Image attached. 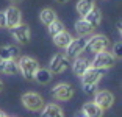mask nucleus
Listing matches in <instances>:
<instances>
[{
  "instance_id": "f257e3e1",
  "label": "nucleus",
  "mask_w": 122,
  "mask_h": 117,
  "mask_svg": "<svg viewBox=\"0 0 122 117\" xmlns=\"http://www.w3.org/2000/svg\"><path fill=\"white\" fill-rule=\"evenodd\" d=\"M19 66V72L22 73V77L25 78V80H33L35 78V73L38 72L39 69V64L35 58L31 56H22L17 63Z\"/></svg>"
},
{
  "instance_id": "f03ea898",
  "label": "nucleus",
  "mask_w": 122,
  "mask_h": 117,
  "mask_svg": "<svg viewBox=\"0 0 122 117\" xmlns=\"http://www.w3.org/2000/svg\"><path fill=\"white\" fill-rule=\"evenodd\" d=\"M86 45H88L86 36H78L75 39L72 38V41L66 47V56L71 58V59H75L77 56H80L83 53V50L86 49Z\"/></svg>"
},
{
  "instance_id": "7ed1b4c3",
  "label": "nucleus",
  "mask_w": 122,
  "mask_h": 117,
  "mask_svg": "<svg viewBox=\"0 0 122 117\" xmlns=\"http://www.w3.org/2000/svg\"><path fill=\"white\" fill-rule=\"evenodd\" d=\"M114 63H116V56L105 50V52H97L91 66L92 67H99V69H110L114 66Z\"/></svg>"
},
{
  "instance_id": "20e7f679",
  "label": "nucleus",
  "mask_w": 122,
  "mask_h": 117,
  "mask_svg": "<svg viewBox=\"0 0 122 117\" xmlns=\"http://www.w3.org/2000/svg\"><path fill=\"white\" fill-rule=\"evenodd\" d=\"M20 100H22V105L30 111H39L44 106L42 97L39 94H35V92H25L20 97Z\"/></svg>"
},
{
  "instance_id": "39448f33",
  "label": "nucleus",
  "mask_w": 122,
  "mask_h": 117,
  "mask_svg": "<svg viewBox=\"0 0 122 117\" xmlns=\"http://www.w3.org/2000/svg\"><path fill=\"white\" fill-rule=\"evenodd\" d=\"M52 95H53V98L60 100V102H67L74 95V89L69 83H60L52 89Z\"/></svg>"
},
{
  "instance_id": "423d86ee",
  "label": "nucleus",
  "mask_w": 122,
  "mask_h": 117,
  "mask_svg": "<svg viewBox=\"0 0 122 117\" xmlns=\"http://www.w3.org/2000/svg\"><path fill=\"white\" fill-rule=\"evenodd\" d=\"M86 47H89V50L94 52V53H97V52H105V50H108V47H110V41H108V38L105 34H94L92 38L88 41Z\"/></svg>"
},
{
  "instance_id": "0eeeda50",
  "label": "nucleus",
  "mask_w": 122,
  "mask_h": 117,
  "mask_svg": "<svg viewBox=\"0 0 122 117\" xmlns=\"http://www.w3.org/2000/svg\"><path fill=\"white\" fill-rule=\"evenodd\" d=\"M105 72H107V69H99V67H92V66H89L86 70L83 72V75H81L83 84H85V83L97 84V81L105 77Z\"/></svg>"
},
{
  "instance_id": "6e6552de",
  "label": "nucleus",
  "mask_w": 122,
  "mask_h": 117,
  "mask_svg": "<svg viewBox=\"0 0 122 117\" xmlns=\"http://www.w3.org/2000/svg\"><path fill=\"white\" fill-rule=\"evenodd\" d=\"M11 30V36L17 41L19 44H27L30 41V28H28V25L27 24H19L16 25V27H13Z\"/></svg>"
},
{
  "instance_id": "1a4fd4ad",
  "label": "nucleus",
  "mask_w": 122,
  "mask_h": 117,
  "mask_svg": "<svg viewBox=\"0 0 122 117\" xmlns=\"http://www.w3.org/2000/svg\"><path fill=\"white\" fill-rule=\"evenodd\" d=\"M66 67H67V59H66V56H63V53H56L52 56L50 63H49V70L52 73L55 75L63 73L66 70Z\"/></svg>"
},
{
  "instance_id": "9d476101",
  "label": "nucleus",
  "mask_w": 122,
  "mask_h": 117,
  "mask_svg": "<svg viewBox=\"0 0 122 117\" xmlns=\"http://www.w3.org/2000/svg\"><path fill=\"white\" fill-rule=\"evenodd\" d=\"M94 103L105 111V109H108V108L113 106V103H114V95H113L110 91H100V92H96Z\"/></svg>"
},
{
  "instance_id": "9b49d317",
  "label": "nucleus",
  "mask_w": 122,
  "mask_h": 117,
  "mask_svg": "<svg viewBox=\"0 0 122 117\" xmlns=\"http://www.w3.org/2000/svg\"><path fill=\"white\" fill-rule=\"evenodd\" d=\"M5 19H6V27L13 28L22 22V14L16 6H10L5 10Z\"/></svg>"
},
{
  "instance_id": "f8f14e48",
  "label": "nucleus",
  "mask_w": 122,
  "mask_h": 117,
  "mask_svg": "<svg viewBox=\"0 0 122 117\" xmlns=\"http://www.w3.org/2000/svg\"><path fill=\"white\" fill-rule=\"evenodd\" d=\"M0 72L5 75H16L19 72V66L14 59H0Z\"/></svg>"
},
{
  "instance_id": "ddd939ff",
  "label": "nucleus",
  "mask_w": 122,
  "mask_h": 117,
  "mask_svg": "<svg viewBox=\"0 0 122 117\" xmlns=\"http://www.w3.org/2000/svg\"><path fill=\"white\" fill-rule=\"evenodd\" d=\"M83 19L96 28V27H99V25H100V22H102V13H100V10H99V8H96V5H94L92 10H91L88 14L83 16Z\"/></svg>"
},
{
  "instance_id": "4468645a",
  "label": "nucleus",
  "mask_w": 122,
  "mask_h": 117,
  "mask_svg": "<svg viewBox=\"0 0 122 117\" xmlns=\"http://www.w3.org/2000/svg\"><path fill=\"white\" fill-rule=\"evenodd\" d=\"M72 41V34L69 31H66V30H63V31L56 33V34L53 36V42L56 47H60V49H66L67 47V44Z\"/></svg>"
},
{
  "instance_id": "2eb2a0df",
  "label": "nucleus",
  "mask_w": 122,
  "mask_h": 117,
  "mask_svg": "<svg viewBox=\"0 0 122 117\" xmlns=\"http://www.w3.org/2000/svg\"><path fill=\"white\" fill-rule=\"evenodd\" d=\"M81 111L85 114H86L88 117H102L103 116V109H102L100 106H97L94 102H88L83 105Z\"/></svg>"
},
{
  "instance_id": "dca6fc26",
  "label": "nucleus",
  "mask_w": 122,
  "mask_h": 117,
  "mask_svg": "<svg viewBox=\"0 0 122 117\" xmlns=\"http://www.w3.org/2000/svg\"><path fill=\"white\" fill-rule=\"evenodd\" d=\"M19 55V49L16 45H2L0 47V59H14Z\"/></svg>"
},
{
  "instance_id": "f3484780",
  "label": "nucleus",
  "mask_w": 122,
  "mask_h": 117,
  "mask_svg": "<svg viewBox=\"0 0 122 117\" xmlns=\"http://www.w3.org/2000/svg\"><path fill=\"white\" fill-rule=\"evenodd\" d=\"M42 117H64L63 116V111L58 105L55 103H50V105H47V106H42Z\"/></svg>"
},
{
  "instance_id": "a211bd4d",
  "label": "nucleus",
  "mask_w": 122,
  "mask_h": 117,
  "mask_svg": "<svg viewBox=\"0 0 122 117\" xmlns=\"http://www.w3.org/2000/svg\"><path fill=\"white\" fill-rule=\"evenodd\" d=\"M75 31L78 33V36H88L94 31V27L91 24H88L85 19H80L75 24Z\"/></svg>"
},
{
  "instance_id": "6ab92c4d",
  "label": "nucleus",
  "mask_w": 122,
  "mask_h": 117,
  "mask_svg": "<svg viewBox=\"0 0 122 117\" xmlns=\"http://www.w3.org/2000/svg\"><path fill=\"white\" fill-rule=\"evenodd\" d=\"M89 67V63H88V59H85V58H78L77 56L75 59H74V64H72V69H74V72H75L78 77H81L83 72L86 70V69Z\"/></svg>"
},
{
  "instance_id": "aec40b11",
  "label": "nucleus",
  "mask_w": 122,
  "mask_h": 117,
  "mask_svg": "<svg viewBox=\"0 0 122 117\" xmlns=\"http://www.w3.org/2000/svg\"><path fill=\"white\" fill-rule=\"evenodd\" d=\"M52 72L49 70V69H38V72L35 73V78L33 80H36L38 83H41V84H47V83L52 80Z\"/></svg>"
},
{
  "instance_id": "412c9836",
  "label": "nucleus",
  "mask_w": 122,
  "mask_h": 117,
  "mask_svg": "<svg viewBox=\"0 0 122 117\" xmlns=\"http://www.w3.org/2000/svg\"><path fill=\"white\" fill-rule=\"evenodd\" d=\"M92 8H94V2L92 0H80L78 3H77V13L83 17V16L88 14Z\"/></svg>"
},
{
  "instance_id": "4be33fe9",
  "label": "nucleus",
  "mask_w": 122,
  "mask_h": 117,
  "mask_svg": "<svg viewBox=\"0 0 122 117\" xmlns=\"http://www.w3.org/2000/svg\"><path fill=\"white\" fill-rule=\"evenodd\" d=\"M39 19L44 25H49L56 19V14H55V11L50 10V8H44V10L41 11V14H39Z\"/></svg>"
},
{
  "instance_id": "5701e85b",
  "label": "nucleus",
  "mask_w": 122,
  "mask_h": 117,
  "mask_svg": "<svg viewBox=\"0 0 122 117\" xmlns=\"http://www.w3.org/2000/svg\"><path fill=\"white\" fill-rule=\"evenodd\" d=\"M47 27H49V33H50V36H55L56 33H60V31H63V30H64L63 22L58 20V19H55V20L52 22V24H49Z\"/></svg>"
},
{
  "instance_id": "b1692460",
  "label": "nucleus",
  "mask_w": 122,
  "mask_h": 117,
  "mask_svg": "<svg viewBox=\"0 0 122 117\" xmlns=\"http://www.w3.org/2000/svg\"><path fill=\"white\" fill-rule=\"evenodd\" d=\"M83 91L86 94H96V84H92V83H85V84H83Z\"/></svg>"
},
{
  "instance_id": "393cba45",
  "label": "nucleus",
  "mask_w": 122,
  "mask_h": 117,
  "mask_svg": "<svg viewBox=\"0 0 122 117\" xmlns=\"http://www.w3.org/2000/svg\"><path fill=\"white\" fill-rule=\"evenodd\" d=\"M121 50H122V44H121V41H119V42H116L114 47H113V52H114L113 55H114L116 58H121L122 56V52H121Z\"/></svg>"
},
{
  "instance_id": "a878e982",
  "label": "nucleus",
  "mask_w": 122,
  "mask_h": 117,
  "mask_svg": "<svg viewBox=\"0 0 122 117\" xmlns=\"http://www.w3.org/2000/svg\"><path fill=\"white\" fill-rule=\"evenodd\" d=\"M6 27V19H5V11L0 13V28H5Z\"/></svg>"
},
{
  "instance_id": "bb28decb",
  "label": "nucleus",
  "mask_w": 122,
  "mask_h": 117,
  "mask_svg": "<svg viewBox=\"0 0 122 117\" xmlns=\"http://www.w3.org/2000/svg\"><path fill=\"white\" fill-rule=\"evenodd\" d=\"M74 117H88V116H86V114H85V112H83L81 109H80V111H77V112L74 114Z\"/></svg>"
},
{
  "instance_id": "cd10ccee",
  "label": "nucleus",
  "mask_w": 122,
  "mask_h": 117,
  "mask_svg": "<svg viewBox=\"0 0 122 117\" xmlns=\"http://www.w3.org/2000/svg\"><path fill=\"white\" fill-rule=\"evenodd\" d=\"M116 27H117V31L121 33V31H122V22H121V20H117V24H116Z\"/></svg>"
},
{
  "instance_id": "c85d7f7f",
  "label": "nucleus",
  "mask_w": 122,
  "mask_h": 117,
  "mask_svg": "<svg viewBox=\"0 0 122 117\" xmlns=\"http://www.w3.org/2000/svg\"><path fill=\"white\" fill-rule=\"evenodd\" d=\"M58 3H66V2H69V0H56Z\"/></svg>"
},
{
  "instance_id": "c756f323",
  "label": "nucleus",
  "mask_w": 122,
  "mask_h": 117,
  "mask_svg": "<svg viewBox=\"0 0 122 117\" xmlns=\"http://www.w3.org/2000/svg\"><path fill=\"white\" fill-rule=\"evenodd\" d=\"M2 89H3V83H2V80H0V92H2Z\"/></svg>"
},
{
  "instance_id": "7c9ffc66",
  "label": "nucleus",
  "mask_w": 122,
  "mask_h": 117,
  "mask_svg": "<svg viewBox=\"0 0 122 117\" xmlns=\"http://www.w3.org/2000/svg\"><path fill=\"white\" fill-rule=\"evenodd\" d=\"M10 2H13V3H16V2H22V0H10Z\"/></svg>"
},
{
  "instance_id": "2f4dec72",
  "label": "nucleus",
  "mask_w": 122,
  "mask_h": 117,
  "mask_svg": "<svg viewBox=\"0 0 122 117\" xmlns=\"http://www.w3.org/2000/svg\"><path fill=\"white\" fill-rule=\"evenodd\" d=\"M3 114H5V112H2V111H0V117H3Z\"/></svg>"
},
{
  "instance_id": "473e14b6",
  "label": "nucleus",
  "mask_w": 122,
  "mask_h": 117,
  "mask_svg": "<svg viewBox=\"0 0 122 117\" xmlns=\"http://www.w3.org/2000/svg\"><path fill=\"white\" fill-rule=\"evenodd\" d=\"M3 117H8V116H5V114H3Z\"/></svg>"
}]
</instances>
